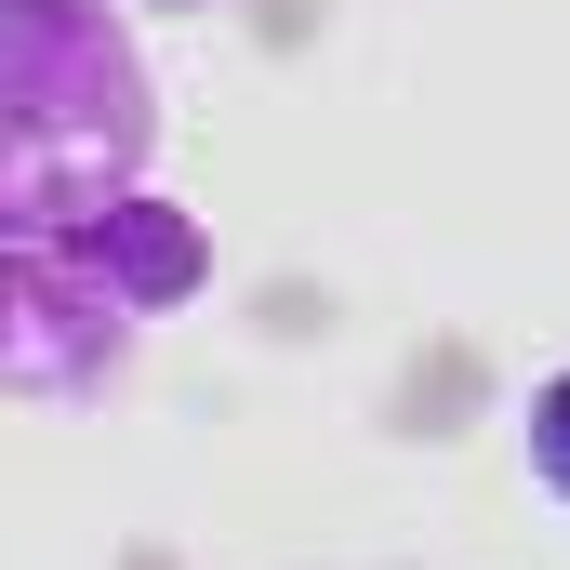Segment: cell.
I'll use <instances>...</instances> for the list:
<instances>
[{
    "instance_id": "obj_1",
    "label": "cell",
    "mask_w": 570,
    "mask_h": 570,
    "mask_svg": "<svg viewBox=\"0 0 570 570\" xmlns=\"http://www.w3.org/2000/svg\"><path fill=\"white\" fill-rule=\"evenodd\" d=\"M159 146L146 53L107 0H0V226L67 239Z\"/></svg>"
},
{
    "instance_id": "obj_2",
    "label": "cell",
    "mask_w": 570,
    "mask_h": 570,
    "mask_svg": "<svg viewBox=\"0 0 570 570\" xmlns=\"http://www.w3.org/2000/svg\"><path fill=\"white\" fill-rule=\"evenodd\" d=\"M134 332H146V318L94 279L67 239H13V253H0V385H13L27 412L107 399L120 358H134Z\"/></svg>"
},
{
    "instance_id": "obj_3",
    "label": "cell",
    "mask_w": 570,
    "mask_h": 570,
    "mask_svg": "<svg viewBox=\"0 0 570 570\" xmlns=\"http://www.w3.org/2000/svg\"><path fill=\"white\" fill-rule=\"evenodd\" d=\"M67 253H80V266H94L107 292H120L134 318H173L186 292L213 279V239H199V213H186V199H146V186L94 199V213L67 226Z\"/></svg>"
},
{
    "instance_id": "obj_4",
    "label": "cell",
    "mask_w": 570,
    "mask_h": 570,
    "mask_svg": "<svg viewBox=\"0 0 570 570\" xmlns=\"http://www.w3.org/2000/svg\"><path fill=\"white\" fill-rule=\"evenodd\" d=\"M531 478H544V491L570 504V372L544 385V399H531Z\"/></svg>"
},
{
    "instance_id": "obj_5",
    "label": "cell",
    "mask_w": 570,
    "mask_h": 570,
    "mask_svg": "<svg viewBox=\"0 0 570 570\" xmlns=\"http://www.w3.org/2000/svg\"><path fill=\"white\" fill-rule=\"evenodd\" d=\"M146 13H213V0H146Z\"/></svg>"
}]
</instances>
